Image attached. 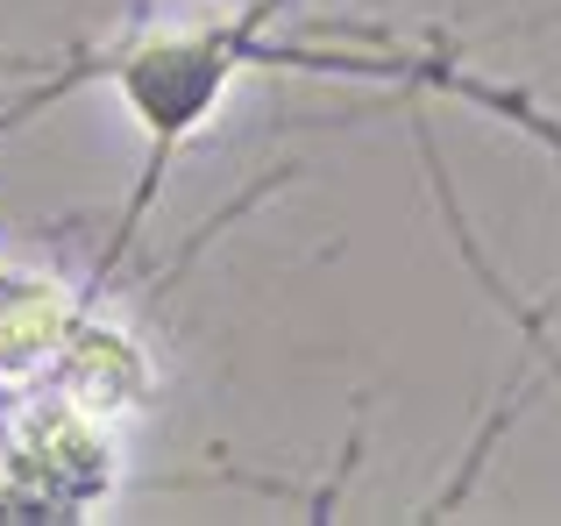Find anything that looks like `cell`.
I'll use <instances>...</instances> for the list:
<instances>
[{
	"label": "cell",
	"instance_id": "2",
	"mask_svg": "<svg viewBox=\"0 0 561 526\" xmlns=\"http://www.w3.org/2000/svg\"><path fill=\"white\" fill-rule=\"evenodd\" d=\"M57 334H65V299H57V291H28L22 306L0 313V356H36Z\"/></svg>",
	"mask_w": 561,
	"mask_h": 526
},
{
	"label": "cell",
	"instance_id": "1",
	"mask_svg": "<svg viewBox=\"0 0 561 526\" xmlns=\"http://www.w3.org/2000/svg\"><path fill=\"white\" fill-rule=\"evenodd\" d=\"M65 385H71V399H79L85 413H122V405L136 399L142 370H136V356H128L122 334H93V342H79Z\"/></svg>",
	"mask_w": 561,
	"mask_h": 526
}]
</instances>
